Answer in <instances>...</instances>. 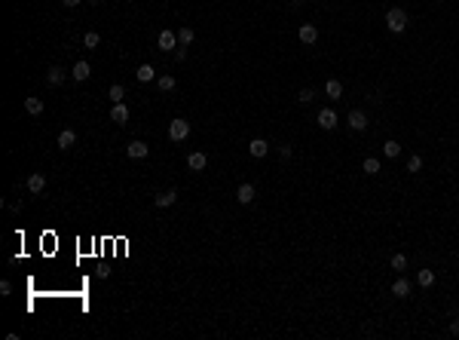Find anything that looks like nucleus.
<instances>
[{"label":"nucleus","mask_w":459,"mask_h":340,"mask_svg":"<svg viewBox=\"0 0 459 340\" xmlns=\"http://www.w3.org/2000/svg\"><path fill=\"white\" fill-rule=\"evenodd\" d=\"M46 80H49L52 86H62V83L67 80V71H64V67H59V64H52L49 71H46Z\"/></svg>","instance_id":"12"},{"label":"nucleus","mask_w":459,"mask_h":340,"mask_svg":"<svg viewBox=\"0 0 459 340\" xmlns=\"http://www.w3.org/2000/svg\"><path fill=\"white\" fill-rule=\"evenodd\" d=\"M129 117H132V113H129V107H125L123 101H117V105L110 107V120L117 123V126H125V123H129Z\"/></svg>","instance_id":"9"},{"label":"nucleus","mask_w":459,"mask_h":340,"mask_svg":"<svg viewBox=\"0 0 459 340\" xmlns=\"http://www.w3.org/2000/svg\"><path fill=\"white\" fill-rule=\"evenodd\" d=\"M43 187H46V175L43 172L28 175V190H31V193H43Z\"/></svg>","instance_id":"14"},{"label":"nucleus","mask_w":459,"mask_h":340,"mask_svg":"<svg viewBox=\"0 0 459 340\" xmlns=\"http://www.w3.org/2000/svg\"><path fill=\"white\" fill-rule=\"evenodd\" d=\"M297 37H300V43H306V46H313V43L318 40V28H315V25H300V31H297Z\"/></svg>","instance_id":"11"},{"label":"nucleus","mask_w":459,"mask_h":340,"mask_svg":"<svg viewBox=\"0 0 459 340\" xmlns=\"http://www.w3.org/2000/svg\"><path fill=\"white\" fill-rule=\"evenodd\" d=\"M147 153H150V147H147L144 141H129L125 144V156H132V160H144Z\"/></svg>","instance_id":"7"},{"label":"nucleus","mask_w":459,"mask_h":340,"mask_svg":"<svg viewBox=\"0 0 459 340\" xmlns=\"http://www.w3.org/2000/svg\"><path fill=\"white\" fill-rule=\"evenodd\" d=\"M89 74H92V67H89V62H83V59H80V62L71 67V77H74L77 83H86V80H89Z\"/></svg>","instance_id":"10"},{"label":"nucleus","mask_w":459,"mask_h":340,"mask_svg":"<svg viewBox=\"0 0 459 340\" xmlns=\"http://www.w3.org/2000/svg\"><path fill=\"white\" fill-rule=\"evenodd\" d=\"M313 98H315V92H313V89H300V95H297V101H300V105H309Z\"/></svg>","instance_id":"30"},{"label":"nucleus","mask_w":459,"mask_h":340,"mask_svg":"<svg viewBox=\"0 0 459 340\" xmlns=\"http://www.w3.org/2000/svg\"><path fill=\"white\" fill-rule=\"evenodd\" d=\"M318 126L325 129V132L337 129V110H334V107H321V110H318Z\"/></svg>","instance_id":"3"},{"label":"nucleus","mask_w":459,"mask_h":340,"mask_svg":"<svg viewBox=\"0 0 459 340\" xmlns=\"http://www.w3.org/2000/svg\"><path fill=\"white\" fill-rule=\"evenodd\" d=\"M184 55H187V46H178V49H175V59L184 62Z\"/></svg>","instance_id":"33"},{"label":"nucleus","mask_w":459,"mask_h":340,"mask_svg":"<svg viewBox=\"0 0 459 340\" xmlns=\"http://www.w3.org/2000/svg\"><path fill=\"white\" fill-rule=\"evenodd\" d=\"M291 153H294L291 144H282V147H279V156H282V160H291Z\"/></svg>","instance_id":"31"},{"label":"nucleus","mask_w":459,"mask_h":340,"mask_svg":"<svg viewBox=\"0 0 459 340\" xmlns=\"http://www.w3.org/2000/svg\"><path fill=\"white\" fill-rule=\"evenodd\" d=\"M156 43H159V49L163 52H168V49H178V31H159V37H156Z\"/></svg>","instance_id":"4"},{"label":"nucleus","mask_w":459,"mask_h":340,"mask_svg":"<svg viewBox=\"0 0 459 340\" xmlns=\"http://www.w3.org/2000/svg\"><path fill=\"white\" fill-rule=\"evenodd\" d=\"M417 282H419V288H432L435 285V270H419Z\"/></svg>","instance_id":"20"},{"label":"nucleus","mask_w":459,"mask_h":340,"mask_svg":"<svg viewBox=\"0 0 459 340\" xmlns=\"http://www.w3.org/2000/svg\"><path fill=\"white\" fill-rule=\"evenodd\" d=\"M407 172H410V175H417V172H422V156H419V153H413L410 160H407Z\"/></svg>","instance_id":"27"},{"label":"nucleus","mask_w":459,"mask_h":340,"mask_svg":"<svg viewBox=\"0 0 459 340\" xmlns=\"http://www.w3.org/2000/svg\"><path fill=\"white\" fill-rule=\"evenodd\" d=\"M248 153L254 156V160H260V156H267V153H270V144L263 141V138H254V141L248 144Z\"/></svg>","instance_id":"13"},{"label":"nucleus","mask_w":459,"mask_h":340,"mask_svg":"<svg viewBox=\"0 0 459 340\" xmlns=\"http://www.w3.org/2000/svg\"><path fill=\"white\" fill-rule=\"evenodd\" d=\"M392 294H395V298H407V294H410V282L407 279H395L392 282Z\"/></svg>","instance_id":"21"},{"label":"nucleus","mask_w":459,"mask_h":340,"mask_svg":"<svg viewBox=\"0 0 459 340\" xmlns=\"http://www.w3.org/2000/svg\"><path fill=\"white\" fill-rule=\"evenodd\" d=\"M107 95H110V101H113V105H117V101H123V95H125V89H123V83H113Z\"/></svg>","instance_id":"29"},{"label":"nucleus","mask_w":459,"mask_h":340,"mask_svg":"<svg viewBox=\"0 0 459 340\" xmlns=\"http://www.w3.org/2000/svg\"><path fill=\"white\" fill-rule=\"evenodd\" d=\"M89 3H92V6H95V3H101V0H89Z\"/></svg>","instance_id":"36"},{"label":"nucleus","mask_w":459,"mask_h":340,"mask_svg":"<svg viewBox=\"0 0 459 340\" xmlns=\"http://www.w3.org/2000/svg\"><path fill=\"white\" fill-rule=\"evenodd\" d=\"M25 110L31 113V117H40V113H43V98L28 95V98H25Z\"/></svg>","instance_id":"16"},{"label":"nucleus","mask_w":459,"mask_h":340,"mask_svg":"<svg viewBox=\"0 0 459 340\" xmlns=\"http://www.w3.org/2000/svg\"><path fill=\"white\" fill-rule=\"evenodd\" d=\"M135 77H138V83H153L156 80V71H153V64H141Z\"/></svg>","instance_id":"17"},{"label":"nucleus","mask_w":459,"mask_h":340,"mask_svg":"<svg viewBox=\"0 0 459 340\" xmlns=\"http://www.w3.org/2000/svg\"><path fill=\"white\" fill-rule=\"evenodd\" d=\"M156 86L163 89V92H171V89L178 86V80H175V77H171V74H163V77H156Z\"/></svg>","instance_id":"22"},{"label":"nucleus","mask_w":459,"mask_h":340,"mask_svg":"<svg viewBox=\"0 0 459 340\" xmlns=\"http://www.w3.org/2000/svg\"><path fill=\"white\" fill-rule=\"evenodd\" d=\"M187 135H190V123L184 120V117H178V120L168 123V138H171V141H184Z\"/></svg>","instance_id":"2"},{"label":"nucleus","mask_w":459,"mask_h":340,"mask_svg":"<svg viewBox=\"0 0 459 340\" xmlns=\"http://www.w3.org/2000/svg\"><path fill=\"white\" fill-rule=\"evenodd\" d=\"M62 3H64V6H77V3H80V0H62Z\"/></svg>","instance_id":"35"},{"label":"nucleus","mask_w":459,"mask_h":340,"mask_svg":"<svg viewBox=\"0 0 459 340\" xmlns=\"http://www.w3.org/2000/svg\"><path fill=\"white\" fill-rule=\"evenodd\" d=\"M153 202H156L159 209H168V206H175V202H178V193H175V190H166V193H159Z\"/></svg>","instance_id":"19"},{"label":"nucleus","mask_w":459,"mask_h":340,"mask_svg":"<svg viewBox=\"0 0 459 340\" xmlns=\"http://www.w3.org/2000/svg\"><path fill=\"white\" fill-rule=\"evenodd\" d=\"M193 40H196V31H193V28H187V25L178 28V46H190Z\"/></svg>","instance_id":"18"},{"label":"nucleus","mask_w":459,"mask_h":340,"mask_svg":"<svg viewBox=\"0 0 459 340\" xmlns=\"http://www.w3.org/2000/svg\"><path fill=\"white\" fill-rule=\"evenodd\" d=\"M83 43H86V49H95L98 43H101V34L98 31H86L83 34Z\"/></svg>","instance_id":"25"},{"label":"nucleus","mask_w":459,"mask_h":340,"mask_svg":"<svg viewBox=\"0 0 459 340\" xmlns=\"http://www.w3.org/2000/svg\"><path fill=\"white\" fill-rule=\"evenodd\" d=\"M383 153L389 156V160H395V156L401 153V144H398V141H392V138H389V141L383 144Z\"/></svg>","instance_id":"26"},{"label":"nucleus","mask_w":459,"mask_h":340,"mask_svg":"<svg viewBox=\"0 0 459 340\" xmlns=\"http://www.w3.org/2000/svg\"><path fill=\"white\" fill-rule=\"evenodd\" d=\"M450 334H459V319H453V322H450Z\"/></svg>","instance_id":"34"},{"label":"nucleus","mask_w":459,"mask_h":340,"mask_svg":"<svg viewBox=\"0 0 459 340\" xmlns=\"http://www.w3.org/2000/svg\"><path fill=\"white\" fill-rule=\"evenodd\" d=\"M205 166H209V156H205L202 150H193L187 156V169L190 172H205Z\"/></svg>","instance_id":"5"},{"label":"nucleus","mask_w":459,"mask_h":340,"mask_svg":"<svg viewBox=\"0 0 459 340\" xmlns=\"http://www.w3.org/2000/svg\"><path fill=\"white\" fill-rule=\"evenodd\" d=\"M74 144H77V132L74 129H62L59 132V147H62V150H71Z\"/></svg>","instance_id":"15"},{"label":"nucleus","mask_w":459,"mask_h":340,"mask_svg":"<svg viewBox=\"0 0 459 340\" xmlns=\"http://www.w3.org/2000/svg\"><path fill=\"white\" fill-rule=\"evenodd\" d=\"M389 267H392V270H398V273H401V270H407V257H404V255H392V260H389Z\"/></svg>","instance_id":"28"},{"label":"nucleus","mask_w":459,"mask_h":340,"mask_svg":"<svg viewBox=\"0 0 459 340\" xmlns=\"http://www.w3.org/2000/svg\"><path fill=\"white\" fill-rule=\"evenodd\" d=\"M0 294H3V298H9V294H13V285H9V282H6V279H3V282H0Z\"/></svg>","instance_id":"32"},{"label":"nucleus","mask_w":459,"mask_h":340,"mask_svg":"<svg viewBox=\"0 0 459 340\" xmlns=\"http://www.w3.org/2000/svg\"><path fill=\"white\" fill-rule=\"evenodd\" d=\"M361 169H364V175H376L380 172V160H376V156H367V160L361 163Z\"/></svg>","instance_id":"24"},{"label":"nucleus","mask_w":459,"mask_h":340,"mask_svg":"<svg viewBox=\"0 0 459 340\" xmlns=\"http://www.w3.org/2000/svg\"><path fill=\"white\" fill-rule=\"evenodd\" d=\"M410 25V16H407V9H401V6H392V9H386V28L392 31V34H401Z\"/></svg>","instance_id":"1"},{"label":"nucleus","mask_w":459,"mask_h":340,"mask_svg":"<svg viewBox=\"0 0 459 340\" xmlns=\"http://www.w3.org/2000/svg\"><path fill=\"white\" fill-rule=\"evenodd\" d=\"M254 196H257L254 184H239V190H236V199H239V206H251V202H254Z\"/></svg>","instance_id":"8"},{"label":"nucleus","mask_w":459,"mask_h":340,"mask_svg":"<svg viewBox=\"0 0 459 340\" xmlns=\"http://www.w3.org/2000/svg\"><path fill=\"white\" fill-rule=\"evenodd\" d=\"M346 123H349V129H355V132H364V129H367V113H364V110H349Z\"/></svg>","instance_id":"6"},{"label":"nucleus","mask_w":459,"mask_h":340,"mask_svg":"<svg viewBox=\"0 0 459 340\" xmlns=\"http://www.w3.org/2000/svg\"><path fill=\"white\" fill-rule=\"evenodd\" d=\"M325 92H328V98H340L343 95V83L340 80H328L325 83Z\"/></svg>","instance_id":"23"}]
</instances>
